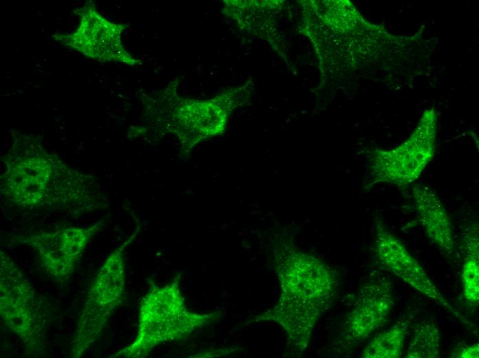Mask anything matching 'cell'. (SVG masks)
I'll return each instance as SVG.
<instances>
[{
  "label": "cell",
  "mask_w": 479,
  "mask_h": 358,
  "mask_svg": "<svg viewBox=\"0 0 479 358\" xmlns=\"http://www.w3.org/2000/svg\"><path fill=\"white\" fill-rule=\"evenodd\" d=\"M124 28L103 17L90 2L81 9V23L74 32L57 34L53 37L88 58L136 65L140 61L125 51L121 41Z\"/></svg>",
  "instance_id": "cell-8"
},
{
  "label": "cell",
  "mask_w": 479,
  "mask_h": 358,
  "mask_svg": "<svg viewBox=\"0 0 479 358\" xmlns=\"http://www.w3.org/2000/svg\"><path fill=\"white\" fill-rule=\"evenodd\" d=\"M409 322L398 321L374 337L361 353L363 358H398L401 356Z\"/></svg>",
  "instance_id": "cell-13"
},
{
  "label": "cell",
  "mask_w": 479,
  "mask_h": 358,
  "mask_svg": "<svg viewBox=\"0 0 479 358\" xmlns=\"http://www.w3.org/2000/svg\"><path fill=\"white\" fill-rule=\"evenodd\" d=\"M451 357L458 358H478L479 357V345L477 343L462 347L457 350Z\"/></svg>",
  "instance_id": "cell-15"
},
{
  "label": "cell",
  "mask_w": 479,
  "mask_h": 358,
  "mask_svg": "<svg viewBox=\"0 0 479 358\" xmlns=\"http://www.w3.org/2000/svg\"><path fill=\"white\" fill-rule=\"evenodd\" d=\"M412 197L418 219L429 240L445 255L454 256L456 244L451 218L438 195L429 187L415 185Z\"/></svg>",
  "instance_id": "cell-11"
},
{
  "label": "cell",
  "mask_w": 479,
  "mask_h": 358,
  "mask_svg": "<svg viewBox=\"0 0 479 358\" xmlns=\"http://www.w3.org/2000/svg\"><path fill=\"white\" fill-rule=\"evenodd\" d=\"M276 268L280 297L273 308L249 323L275 322L295 346L304 349L316 322L331 302L338 277L319 260L299 253L286 255Z\"/></svg>",
  "instance_id": "cell-2"
},
{
  "label": "cell",
  "mask_w": 479,
  "mask_h": 358,
  "mask_svg": "<svg viewBox=\"0 0 479 358\" xmlns=\"http://www.w3.org/2000/svg\"><path fill=\"white\" fill-rule=\"evenodd\" d=\"M374 252L383 269L462 319L460 313L447 301L418 261L381 219H376L374 223Z\"/></svg>",
  "instance_id": "cell-9"
},
{
  "label": "cell",
  "mask_w": 479,
  "mask_h": 358,
  "mask_svg": "<svg viewBox=\"0 0 479 358\" xmlns=\"http://www.w3.org/2000/svg\"><path fill=\"white\" fill-rule=\"evenodd\" d=\"M393 305L392 287L385 277L377 276L366 282L344 322L343 335L348 342L359 343L383 326Z\"/></svg>",
  "instance_id": "cell-10"
},
{
  "label": "cell",
  "mask_w": 479,
  "mask_h": 358,
  "mask_svg": "<svg viewBox=\"0 0 479 358\" xmlns=\"http://www.w3.org/2000/svg\"><path fill=\"white\" fill-rule=\"evenodd\" d=\"M440 334L432 322L417 326L405 355L406 358H436L439 357Z\"/></svg>",
  "instance_id": "cell-14"
},
{
  "label": "cell",
  "mask_w": 479,
  "mask_h": 358,
  "mask_svg": "<svg viewBox=\"0 0 479 358\" xmlns=\"http://www.w3.org/2000/svg\"><path fill=\"white\" fill-rule=\"evenodd\" d=\"M436 123V112L427 109L405 142L392 149L372 151L368 187L384 184L403 189L412 185L434 157Z\"/></svg>",
  "instance_id": "cell-5"
},
{
  "label": "cell",
  "mask_w": 479,
  "mask_h": 358,
  "mask_svg": "<svg viewBox=\"0 0 479 358\" xmlns=\"http://www.w3.org/2000/svg\"><path fill=\"white\" fill-rule=\"evenodd\" d=\"M0 316L30 355L46 350L45 326L35 291L8 255L0 253Z\"/></svg>",
  "instance_id": "cell-6"
},
{
  "label": "cell",
  "mask_w": 479,
  "mask_h": 358,
  "mask_svg": "<svg viewBox=\"0 0 479 358\" xmlns=\"http://www.w3.org/2000/svg\"><path fill=\"white\" fill-rule=\"evenodd\" d=\"M181 275L158 286L151 283L141 299L134 341L108 357L144 358L157 346L184 340L221 316L219 311L199 313L188 308L180 287Z\"/></svg>",
  "instance_id": "cell-3"
},
{
  "label": "cell",
  "mask_w": 479,
  "mask_h": 358,
  "mask_svg": "<svg viewBox=\"0 0 479 358\" xmlns=\"http://www.w3.org/2000/svg\"><path fill=\"white\" fill-rule=\"evenodd\" d=\"M462 242L465 252L461 270L462 293L467 303L476 307L479 302V243L476 226L465 229Z\"/></svg>",
  "instance_id": "cell-12"
},
{
  "label": "cell",
  "mask_w": 479,
  "mask_h": 358,
  "mask_svg": "<svg viewBox=\"0 0 479 358\" xmlns=\"http://www.w3.org/2000/svg\"><path fill=\"white\" fill-rule=\"evenodd\" d=\"M136 233L107 257L88 288L71 343L72 358L81 357L97 341L123 302L126 286L124 251Z\"/></svg>",
  "instance_id": "cell-4"
},
{
  "label": "cell",
  "mask_w": 479,
  "mask_h": 358,
  "mask_svg": "<svg viewBox=\"0 0 479 358\" xmlns=\"http://www.w3.org/2000/svg\"><path fill=\"white\" fill-rule=\"evenodd\" d=\"M103 224L100 220L89 227L41 231L20 236L16 242L32 248L43 270L56 280L65 282L73 275L92 238Z\"/></svg>",
  "instance_id": "cell-7"
},
{
  "label": "cell",
  "mask_w": 479,
  "mask_h": 358,
  "mask_svg": "<svg viewBox=\"0 0 479 358\" xmlns=\"http://www.w3.org/2000/svg\"><path fill=\"white\" fill-rule=\"evenodd\" d=\"M3 157L0 192L29 209L90 210L99 204L96 178L81 172L47 151L35 136L13 133Z\"/></svg>",
  "instance_id": "cell-1"
}]
</instances>
